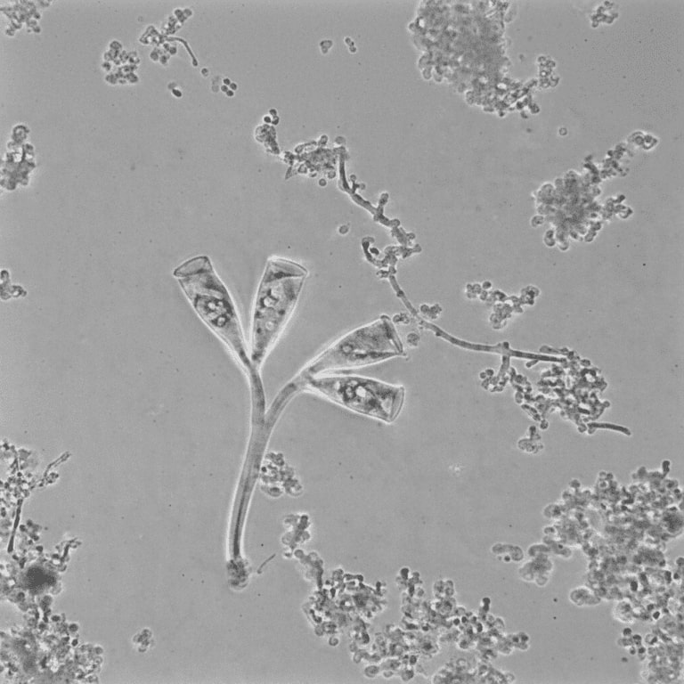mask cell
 Listing matches in <instances>:
<instances>
[{
	"mask_svg": "<svg viewBox=\"0 0 684 684\" xmlns=\"http://www.w3.org/2000/svg\"><path fill=\"white\" fill-rule=\"evenodd\" d=\"M291 380L301 392L308 391L350 411L386 423L398 418L405 400L403 386L364 376L329 373Z\"/></svg>",
	"mask_w": 684,
	"mask_h": 684,
	"instance_id": "obj_3",
	"label": "cell"
},
{
	"mask_svg": "<svg viewBox=\"0 0 684 684\" xmlns=\"http://www.w3.org/2000/svg\"><path fill=\"white\" fill-rule=\"evenodd\" d=\"M308 273L303 264L293 259L277 256L267 259L253 301L248 341L249 357L257 370L261 371L290 321Z\"/></svg>",
	"mask_w": 684,
	"mask_h": 684,
	"instance_id": "obj_2",
	"label": "cell"
},
{
	"mask_svg": "<svg viewBox=\"0 0 684 684\" xmlns=\"http://www.w3.org/2000/svg\"><path fill=\"white\" fill-rule=\"evenodd\" d=\"M402 344L393 329L375 322L342 336L318 354L293 378L297 380L374 364L403 354Z\"/></svg>",
	"mask_w": 684,
	"mask_h": 684,
	"instance_id": "obj_4",
	"label": "cell"
},
{
	"mask_svg": "<svg viewBox=\"0 0 684 684\" xmlns=\"http://www.w3.org/2000/svg\"><path fill=\"white\" fill-rule=\"evenodd\" d=\"M173 275L198 316L226 346L246 376L250 412L264 415L267 405L261 371L252 364L235 301L212 261L206 255L191 257L176 266Z\"/></svg>",
	"mask_w": 684,
	"mask_h": 684,
	"instance_id": "obj_1",
	"label": "cell"
}]
</instances>
